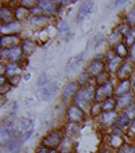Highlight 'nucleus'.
<instances>
[{
  "mask_svg": "<svg viewBox=\"0 0 135 153\" xmlns=\"http://www.w3.org/2000/svg\"><path fill=\"white\" fill-rule=\"evenodd\" d=\"M11 127L14 130L15 137L20 138L22 141H26L31 137L32 130H34V125H32L31 119L29 118H19L11 123Z\"/></svg>",
  "mask_w": 135,
  "mask_h": 153,
  "instance_id": "obj_1",
  "label": "nucleus"
},
{
  "mask_svg": "<svg viewBox=\"0 0 135 153\" xmlns=\"http://www.w3.org/2000/svg\"><path fill=\"white\" fill-rule=\"evenodd\" d=\"M95 98H96V88L92 84H88L85 87H81L77 91V94L75 96V104H77L78 107H81L84 110L85 106H89L91 103L95 102Z\"/></svg>",
  "mask_w": 135,
  "mask_h": 153,
  "instance_id": "obj_2",
  "label": "nucleus"
},
{
  "mask_svg": "<svg viewBox=\"0 0 135 153\" xmlns=\"http://www.w3.org/2000/svg\"><path fill=\"white\" fill-rule=\"evenodd\" d=\"M63 140V133L62 130H52L50 133H47L46 136L41 140V145L47 149H57L62 145Z\"/></svg>",
  "mask_w": 135,
  "mask_h": 153,
  "instance_id": "obj_3",
  "label": "nucleus"
},
{
  "mask_svg": "<svg viewBox=\"0 0 135 153\" xmlns=\"http://www.w3.org/2000/svg\"><path fill=\"white\" fill-rule=\"evenodd\" d=\"M66 118H68V121L70 123H76V125L81 123V122H84V118H85L84 110L75 103L69 104L66 107Z\"/></svg>",
  "mask_w": 135,
  "mask_h": 153,
  "instance_id": "obj_4",
  "label": "nucleus"
},
{
  "mask_svg": "<svg viewBox=\"0 0 135 153\" xmlns=\"http://www.w3.org/2000/svg\"><path fill=\"white\" fill-rule=\"evenodd\" d=\"M107 64L100 58H93L91 62L86 65L85 72L89 75V77H97L99 75H101L103 72H105Z\"/></svg>",
  "mask_w": 135,
  "mask_h": 153,
  "instance_id": "obj_5",
  "label": "nucleus"
},
{
  "mask_svg": "<svg viewBox=\"0 0 135 153\" xmlns=\"http://www.w3.org/2000/svg\"><path fill=\"white\" fill-rule=\"evenodd\" d=\"M114 94H115V90H114V85H112L109 81L105 83V84H101V85H99L97 88H96L95 102H100V103H103L105 99L114 96Z\"/></svg>",
  "mask_w": 135,
  "mask_h": 153,
  "instance_id": "obj_6",
  "label": "nucleus"
},
{
  "mask_svg": "<svg viewBox=\"0 0 135 153\" xmlns=\"http://www.w3.org/2000/svg\"><path fill=\"white\" fill-rule=\"evenodd\" d=\"M57 92H58V84L57 83H49L47 85L42 87V88L38 91L37 98L39 99V100L46 102V100H50Z\"/></svg>",
  "mask_w": 135,
  "mask_h": 153,
  "instance_id": "obj_7",
  "label": "nucleus"
},
{
  "mask_svg": "<svg viewBox=\"0 0 135 153\" xmlns=\"http://www.w3.org/2000/svg\"><path fill=\"white\" fill-rule=\"evenodd\" d=\"M105 60H107V68H108V71H111V72H114V71H118L119 67L122 65V62H123V58L119 57L118 54L115 53V50H109L108 53L105 54Z\"/></svg>",
  "mask_w": 135,
  "mask_h": 153,
  "instance_id": "obj_8",
  "label": "nucleus"
},
{
  "mask_svg": "<svg viewBox=\"0 0 135 153\" xmlns=\"http://www.w3.org/2000/svg\"><path fill=\"white\" fill-rule=\"evenodd\" d=\"M78 85H80V84H78L77 81H69V83H66L65 87L62 88V91H61L62 98L65 99V100H68V99H70V98L75 99L77 91L80 90V87Z\"/></svg>",
  "mask_w": 135,
  "mask_h": 153,
  "instance_id": "obj_9",
  "label": "nucleus"
},
{
  "mask_svg": "<svg viewBox=\"0 0 135 153\" xmlns=\"http://www.w3.org/2000/svg\"><path fill=\"white\" fill-rule=\"evenodd\" d=\"M23 42L19 35H1L0 38V45L4 49H12V48L19 46V43Z\"/></svg>",
  "mask_w": 135,
  "mask_h": 153,
  "instance_id": "obj_10",
  "label": "nucleus"
},
{
  "mask_svg": "<svg viewBox=\"0 0 135 153\" xmlns=\"http://www.w3.org/2000/svg\"><path fill=\"white\" fill-rule=\"evenodd\" d=\"M20 29H22V26H20L19 20H12V22H8V23H1V26H0V31H1V34H6V35H15L16 33L20 31Z\"/></svg>",
  "mask_w": 135,
  "mask_h": 153,
  "instance_id": "obj_11",
  "label": "nucleus"
},
{
  "mask_svg": "<svg viewBox=\"0 0 135 153\" xmlns=\"http://www.w3.org/2000/svg\"><path fill=\"white\" fill-rule=\"evenodd\" d=\"M131 73H132V64L127 60H124L123 62H122V65L119 67V69L116 71V76H118L119 81L128 79L130 76H131Z\"/></svg>",
  "mask_w": 135,
  "mask_h": 153,
  "instance_id": "obj_12",
  "label": "nucleus"
},
{
  "mask_svg": "<svg viewBox=\"0 0 135 153\" xmlns=\"http://www.w3.org/2000/svg\"><path fill=\"white\" fill-rule=\"evenodd\" d=\"M50 19H52V18H50L49 15L37 14V15H32V16L30 18V25H31L32 27H35V29H41V27L46 26V25L50 22Z\"/></svg>",
  "mask_w": 135,
  "mask_h": 153,
  "instance_id": "obj_13",
  "label": "nucleus"
},
{
  "mask_svg": "<svg viewBox=\"0 0 135 153\" xmlns=\"http://www.w3.org/2000/svg\"><path fill=\"white\" fill-rule=\"evenodd\" d=\"M38 7L41 8V11L49 14H54L58 11V3L53 1V0H39L38 1Z\"/></svg>",
  "mask_w": 135,
  "mask_h": 153,
  "instance_id": "obj_14",
  "label": "nucleus"
},
{
  "mask_svg": "<svg viewBox=\"0 0 135 153\" xmlns=\"http://www.w3.org/2000/svg\"><path fill=\"white\" fill-rule=\"evenodd\" d=\"M116 119H118V114L115 111H104L100 115V122L103 126L109 127V126H115Z\"/></svg>",
  "mask_w": 135,
  "mask_h": 153,
  "instance_id": "obj_15",
  "label": "nucleus"
},
{
  "mask_svg": "<svg viewBox=\"0 0 135 153\" xmlns=\"http://www.w3.org/2000/svg\"><path fill=\"white\" fill-rule=\"evenodd\" d=\"M93 1H84L83 4H81V7H80V10H78V15H77V18H76V20H77L78 23L80 22H83L84 19H85L86 16H88L91 12H92V10H93Z\"/></svg>",
  "mask_w": 135,
  "mask_h": 153,
  "instance_id": "obj_16",
  "label": "nucleus"
},
{
  "mask_svg": "<svg viewBox=\"0 0 135 153\" xmlns=\"http://www.w3.org/2000/svg\"><path fill=\"white\" fill-rule=\"evenodd\" d=\"M130 90H131V80L130 79H126V80H120L118 83V85L115 87V94L114 96H122L124 94H128Z\"/></svg>",
  "mask_w": 135,
  "mask_h": 153,
  "instance_id": "obj_17",
  "label": "nucleus"
},
{
  "mask_svg": "<svg viewBox=\"0 0 135 153\" xmlns=\"http://www.w3.org/2000/svg\"><path fill=\"white\" fill-rule=\"evenodd\" d=\"M116 103H118L119 108H124V110H126L127 107H130L132 103H134V96L131 95V92L124 94V95L116 98Z\"/></svg>",
  "mask_w": 135,
  "mask_h": 153,
  "instance_id": "obj_18",
  "label": "nucleus"
},
{
  "mask_svg": "<svg viewBox=\"0 0 135 153\" xmlns=\"http://www.w3.org/2000/svg\"><path fill=\"white\" fill-rule=\"evenodd\" d=\"M22 56H23V52H22V48L20 46L7 49V60H10V62H18V61H20L22 60Z\"/></svg>",
  "mask_w": 135,
  "mask_h": 153,
  "instance_id": "obj_19",
  "label": "nucleus"
},
{
  "mask_svg": "<svg viewBox=\"0 0 135 153\" xmlns=\"http://www.w3.org/2000/svg\"><path fill=\"white\" fill-rule=\"evenodd\" d=\"M20 71L22 68L19 67L18 62H7L6 64V76L7 77H14V76H20Z\"/></svg>",
  "mask_w": 135,
  "mask_h": 153,
  "instance_id": "obj_20",
  "label": "nucleus"
},
{
  "mask_svg": "<svg viewBox=\"0 0 135 153\" xmlns=\"http://www.w3.org/2000/svg\"><path fill=\"white\" fill-rule=\"evenodd\" d=\"M22 140L20 138H14L8 145L3 146V153H19L20 146H22Z\"/></svg>",
  "mask_w": 135,
  "mask_h": 153,
  "instance_id": "obj_21",
  "label": "nucleus"
},
{
  "mask_svg": "<svg viewBox=\"0 0 135 153\" xmlns=\"http://www.w3.org/2000/svg\"><path fill=\"white\" fill-rule=\"evenodd\" d=\"M37 42H34V41L31 39H24L23 42H22V45H20V48H22V52H23L24 56H31L32 53L37 50Z\"/></svg>",
  "mask_w": 135,
  "mask_h": 153,
  "instance_id": "obj_22",
  "label": "nucleus"
},
{
  "mask_svg": "<svg viewBox=\"0 0 135 153\" xmlns=\"http://www.w3.org/2000/svg\"><path fill=\"white\" fill-rule=\"evenodd\" d=\"M57 29H58V31H60V34L63 37V39H69V37L72 34H70V27H69V25L66 23L63 19H58L57 20Z\"/></svg>",
  "mask_w": 135,
  "mask_h": 153,
  "instance_id": "obj_23",
  "label": "nucleus"
},
{
  "mask_svg": "<svg viewBox=\"0 0 135 153\" xmlns=\"http://www.w3.org/2000/svg\"><path fill=\"white\" fill-rule=\"evenodd\" d=\"M107 41H108L109 46H114V48H115V46H118V45H119V43H120V42H123V41H124V37L120 34V33L118 31V30L115 29V30H114V31L111 33V34L108 35V38H107Z\"/></svg>",
  "mask_w": 135,
  "mask_h": 153,
  "instance_id": "obj_24",
  "label": "nucleus"
},
{
  "mask_svg": "<svg viewBox=\"0 0 135 153\" xmlns=\"http://www.w3.org/2000/svg\"><path fill=\"white\" fill-rule=\"evenodd\" d=\"M14 18H15V14H14V11L10 10V7H4L3 6L1 8H0V19H1L3 23L12 22V20H15Z\"/></svg>",
  "mask_w": 135,
  "mask_h": 153,
  "instance_id": "obj_25",
  "label": "nucleus"
},
{
  "mask_svg": "<svg viewBox=\"0 0 135 153\" xmlns=\"http://www.w3.org/2000/svg\"><path fill=\"white\" fill-rule=\"evenodd\" d=\"M81 61H83V56H76V57L70 58V60L68 61V64H66L65 72L69 73V72H73V71H76L78 67H80Z\"/></svg>",
  "mask_w": 135,
  "mask_h": 153,
  "instance_id": "obj_26",
  "label": "nucleus"
},
{
  "mask_svg": "<svg viewBox=\"0 0 135 153\" xmlns=\"http://www.w3.org/2000/svg\"><path fill=\"white\" fill-rule=\"evenodd\" d=\"M131 121H132V119L130 118V117L127 115V114L123 111V113L118 114V119H116V123H115V126L120 127V129H124V127H128V126H130V123H131Z\"/></svg>",
  "mask_w": 135,
  "mask_h": 153,
  "instance_id": "obj_27",
  "label": "nucleus"
},
{
  "mask_svg": "<svg viewBox=\"0 0 135 153\" xmlns=\"http://www.w3.org/2000/svg\"><path fill=\"white\" fill-rule=\"evenodd\" d=\"M14 14H15V19L16 20H24V19H27L29 18V15H30V10L29 8H26V7H23V6H18L16 8H15V11H14Z\"/></svg>",
  "mask_w": 135,
  "mask_h": 153,
  "instance_id": "obj_28",
  "label": "nucleus"
},
{
  "mask_svg": "<svg viewBox=\"0 0 135 153\" xmlns=\"http://www.w3.org/2000/svg\"><path fill=\"white\" fill-rule=\"evenodd\" d=\"M101 106H103V113L104 111H115V107H118L116 96H111V98L105 99V100L101 103Z\"/></svg>",
  "mask_w": 135,
  "mask_h": 153,
  "instance_id": "obj_29",
  "label": "nucleus"
},
{
  "mask_svg": "<svg viewBox=\"0 0 135 153\" xmlns=\"http://www.w3.org/2000/svg\"><path fill=\"white\" fill-rule=\"evenodd\" d=\"M114 50H115L116 54H118L119 57H122L123 60L127 57V56H130V49H128V46H127L126 43H124V41H123V42L119 43L118 46L114 48Z\"/></svg>",
  "mask_w": 135,
  "mask_h": 153,
  "instance_id": "obj_30",
  "label": "nucleus"
},
{
  "mask_svg": "<svg viewBox=\"0 0 135 153\" xmlns=\"http://www.w3.org/2000/svg\"><path fill=\"white\" fill-rule=\"evenodd\" d=\"M89 114H91V117H99L103 114V106H101L100 102H93L92 104H91V107H89Z\"/></svg>",
  "mask_w": 135,
  "mask_h": 153,
  "instance_id": "obj_31",
  "label": "nucleus"
},
{
  "mask_svg": "<svg viewBox=\"0 0 135 153\" xmlns=\"http://www.w3.org/2000/svg\"><path fill=\"white\" fill-rule=\"evenodd\" d=\"M124 43H126L127 46H130V48L135 43V27H131L130 31L126 34V37H124Z\"/></svg>",
  "mask_w": 135,
  "mask_h": 153,
  "instance_id": "obj_32",
  "label": "nucleus"
},
{
  "mask_svg": "<svg viewBox=\"0 0 135 153\" xmlns=\"http://www.w3.org/2000/svg\"><path fill=\"white\" fill-rule=\"evenodd\" d=\"M126 20H127V23H128L131 27H135V8L130 10V11L127 12Z\"/></svg>",
  "mask_w": 135,
  "mask_h": 153,
  "instance_id": "obj_33",
  "label": "nucleus"
},
{
  "mask_svg": "<svg viewBox=\"0 0 135 153\" xmlns=\"http://www.w3.org/2000/svg\"><path fill=\"white\" fill-rule=\"evenodd\" d=\"M96 81H97V84L99 85H101V84H105V83H108L109 81V76H108V72H103L101 75H99L97 77H96Z\"/></svg>",
  "mask_w": 135,
  "mask_h": 153,
  "instance_id": "obj_34",
  "label": "nucleus"
},
{
  "mask_svg": "<svg viewBox=\"0 0 135 153\" xmlns=\"http://www.w3.org/2000/svg\"><path fill=\"white\" fill-rule=\"evenodd\" d=\"M119 153H135V145L124 144L123 146L119 149Z\"/></svg>",
  "mask_w": 135,
  "mask_h": 153,
  "instance_id": "obj_35",
  "label": "nucleus"
},
{
  "mask_svg": "<svg viewBox=\"0 0 135 153\" xmlns=\"http://www.w3.org/2000/svg\"><path fill=\"white\" fill-rule=\"evenodd\" d=\"M124 113H126L131 119L135 118V102H134V103H132L130 107H127L126 110H124Z\"/></svg>",
  "mask_w": 135,
  "mask_h": 153,
  "instance_id": "obj_36",
  "label": "nucleus"
},
{
  "mask_svg": "<svg viewBox=\"0 0 135 153\" xmlns=\"http://www.w3.org/2000/svg\"><path fill=\"white\" fill-rule=\"evenodd\" d=\"M20 76H14V77H10V79H7V81H8L10 84H11V87H15V85H18L19 84V81H20Z\"/></svg>",
  "mask_w": 135,
  "mask_h": 153,
  "instance_id": "obj_37",
  "label": "nucleus"
},
{
  "mask_svg": "<svg viewBox=\"0 0 135 153\" xmlns=\"http://www.w3.org/2000/svg\"><path fill=\"white\" fill-rule=\"evenodd\" d=\"M128 134L130 136H135V118L132 119L130 126H128Z\"/></svg>",
  "mask_w": 135,
  "mask_h": 153,
  "instance_id": "obj_38",
  "label": "nucleus"
},
{
  "mask_svg": "<svg viewBox=\"0 0 135 153\" xmlns=\"http://www.w3.org/2000/svg\"><path fill=\"white\" fill-rule=\"evenodd\" d=\"M130 58H131V61H134L135 62V43L130 48Z\"/></svg>",
  "mask_w": 135,
  "mask_h": 153,
  "instance_id": "obj_39",
  "label": "nucleus"
},
{
  "mask_svg": "<svg viewBox=\"0 0 135 153\" xmlns=\"http://www.w3.org/2000/svg\"><path fill=\"white\" fill-rule=\"evenodd\" d=\"M37 153H49V149L45 146H42V145H39V146L37 148Z\"/></svg>",
  "mask_w": 135,
  "mask_h": 153,
  "instance_id": "obj_40",
  "label": "nucleus"
},
{
  "mask_svg": "<svg viewBox=\"0 0 135 153\" xmlns=\"http://www.w3.org/2000/svg\"><path fill=\"white\" fill-rule=\"evenodd\" d=\"M100 153H114L112 150H109V149H104V150H101Z\"/></svg>",
  "mask_w": 135,
  "mask_h": 153,
  "instance_id": "obj_41",
  "label": "nucleus"
},
{
  "mask_svg": "<svg viewBox=\"0 0 135 153\" xmlns=\"http://www.w3.org/2000/svg\"><path fill=\"white\" fill-rule=\"evenodd\" d=\"M49 153H61V152H58L57 149H50V150H49Z\"/></svg>",
  "mask_w": 135,
  "mask_h": 153,
  "instance_id": "obj_42",
  "label": "nucleus"
},
{
  "mask_svg": "<svg viewBox=\"0 0 135 153\" xmlns=\"http://www.w3.org/2000/svg\"><path fill=\"white\" fill-rule=\"evenodd\" d=\"M23 77H24V80H29V79H30V73H26Z\"/></svg>",
  "mask_w": 135,
  "mask_h": 153,
  "instance_id": "obj_43",
  "label": "nucleus"
},
{
  "mask_svg": "<svg viewBox=\"0 0 135 153\" xmlns=\"http://www.w3.org/2000/svg\"><path fill=\"white\" fill-rule=\"evenodd\" d=\"M61 153H69V152H61Z\"/></svg>",
  "mask_w": 135,
  "mask_h": 153,
  "instance_id": "obj_44",
  "label": "nucleus"
}]
</instances>
